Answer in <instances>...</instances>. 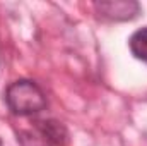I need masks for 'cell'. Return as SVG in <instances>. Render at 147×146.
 Masks as SVG:
<instances>
[{"instance_id":"5b68a950","label":"cell","mask_w":147,"mask_h":146,"mask_svg":"<svg viewBox=\"0 0 147 146\" xmlns=\"http://www.w3.org/2000/svg\"><path fill=\"white\" fill-rule=\"evenodd\" d=\"M0 146H2V141H0Z\"/></svg>"},{"instance_id":"277c9868","label":"cell","mask_w":147,"mask_h":146,"mask_svg":"<svg viewBox=\"0 0 147 146\" xmlns=\"http://www.w3.org/2000/svg\"><path fill=\"white\" fill-rule=\"evenodd\" d=\"M128 45H130L132 53L139 60L147 64V28H142V29L135 31L128 40Z\"/></svg>"},{"instance_id":"3957f363","label":"cell","mask_w":147,"mask_h":146,"mask_svg":"<svg viewBox=\"0 0 147 146\" xmlns=\"http://www.w3.org/2000/svg\"><path fill=\"white\" fill-rule=\"evenodd\" d=\"M96 12L110 21H130L139 16L140 5L134 0H110V2H96Z\"/></svg>"},{"instance_id":"6da1fadb","label":"cell","mask_w":147,"mask_h":146,"mask_svg":"<svg viewBox=\"0 0 147 146\" xmlns=\"http://www.w3.org/2000/svg\"><path fill=\"white\" fill-rule=\"evenodd\" d=\"M5 103L14 115H31L46 107V98L36 83L19 79L5 89Z\"/></svg>"},{"instance_id":"7a4b0ae2","label":"cell","mask_w":147,"mask_h":146,"mask_svg":"<svg viewBox=\"0 0 147 146\" xmlns=\"http://www.w3.org/2000/svg\"><path fill=\"white\" fill-rule=\"evenodd\" d=\"M21 141H31L33 146H69L70 136L67 127L58 120H36L33 132H22Z\"/></svg>"}]
</instances>
